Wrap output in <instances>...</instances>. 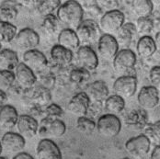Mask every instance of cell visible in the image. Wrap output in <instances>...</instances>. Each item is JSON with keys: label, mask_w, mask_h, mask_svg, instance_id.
<instances>
[{"label": "cell", "mask_w": 160, "mask_h": 159, "mask_svg": "<svg viewBox=\"0 0 160 159\" xmlns=\"http://www.w3.org/2000/svg\"><path fill=\"white\" fill-rule=\"evenodd\" d=\"M37 159H63L58 145L51 139H42L36 147Z\"/></svg>", "instance_id": "obj_16"}, {"label": "cell", "mask_w": 160, "mask_h": 159, "mask_svg": "<svg viewBox=\"0 0 160 159\" xmlns=\"http://www.w3.org/2000/svg\"><path fill=\"white\" fill-rule=\"evenodd\" d=\"M0 159H8L7 157H2V156H0Z\"/></svg>", "instance_id": "obj_48"}, {"label": "cell", "mask_w": 160, "mask_h": 159, "mask_svg": "<svg viewBox=\"0 0 160 159\" xmlns=\"http://www.w3.org/2000/svg\"><path fill=\"white\" fill-rule=\"evenodd\" d=\"M137 101L144 111L154 110L159 104V90L153 86L143 87L138 93Z\"/></svg>", "instance_id": "obj_12"}, {"label": "cell", "mask_w": 160, "mask_h": 159, "mask_svg": "<svg viewBox=\"0 0 160 159\" xmlns=\"http://www.w3.org/2000/svg\"><path fill=\"white\" fill-rule=\"evenodd\" d=\"M150 159H160V146L156 145L155 148L153 149L151 156H150Z\"/></svg>", "instance_id": "obj_43"}, {"label": "cell", "mask_w": 160, "mask_h": 159, "mask_svg": "<svg viewBox=\"0 0 160 159\" xmlns=\"http://www.w3.org/2000/svg\"><path fill=\"white\" fill-rule=\"evenodd\" d=\"M132 8L138 17H148L153 14V3L149 0H134L132 1Z\"/></svg>", "instance_id": "obj_28"}, {"label": "cell", "mask_w": 160, "mask_h": 159, "mask_svg": "<svg viewBox=\"0 0 160 159\" xmlns=\"http://www.w3.org/2000/svg\"><path fill=\"white\" fill-rule=\"evenodd\" d=\"M82 3L83 4H80V5L83 8V11H87L91 16L98 17L102 13V10L98 7L97 1H92V0L91 1H83Z\"/></svg>", "instance_id": "obj_40"}, {"label": "cell", "mask_w": 160, "mask_h": 159, "mask_svg": "<svg viewBox=\"0 0 160 159\" xmlns=\"http://www.w3.org/2000/svg\"><path fill=\"white\" fill-rule=\"evenodd\" d=\"M149 123L147 112L143 109H135L129 112L125 117V124L135 131H142Z\"/></svg>", "instance_id": "obj_20"}, {"label": "cell", "mask_w": 160, "mask_h": 159, "mask_svg": "<svg viewBox=\"0 0 160 159\" xmlns=\"http://www.w3.org/2000/svg\"><path fill=\"white\" fill-rule=\"evenodd\" d=\"M157 50L158 49H157V45L155 43L154 39L149 35L142 36L137 42L136 51H137V54L141 58H144V59L150 58L152 55H154Z\"/></svg>", "instance_id": "obj_26"}, {"label": "cell", "mask_w": 160, "mask_h": 159, "mask_svg": "<svg viewBox=\"0 0 160 159\" xmlns=\"http://www.w3.org/2000/svg\"><path fill=\"white\" fill-rule=\"evenodd\" d=\"M105 102V109L109 114L116 115L120 114L125 108V101L121 97L116 95L109 96Z\"/></svg>", "instance_id": "obj_29"}, {"label": "cell", "mask_w": 160, "mask_h": 159, "mask_svg": "<svg viewBox=\"0 0 160 159\" xmlns=\"http://www.w3.org/2000/svg\"><path fill=\"white\" fill-rule=\"evenodd\" d=\"M137 89V79L134 76L124 75L118 77L113 83L114 95L119 96L123 99L134 95Z\"/></svg>", "instance_id": "obj_9"}, {"label": "cell", "mask_w": 160, "mask_h": 159, "mask_svg": "<svg viewBox=\"0 0 160 159\" xmlns=\"http://www.w3.org/2000/svg\"><path fill=\"white\" fill-rule=\"evenodd\" d=\"M144 135L150 142L157 143L158 145L160 140V122L159 121L155 122H149L144 127Z\"/></svg>", "instance_id": "obj_35"}, {"label": "cell", "mask_w": 160, "mask_h": 159, "mask_svg": "<svg viewBox=\"0 0 160 159\" xmlns=\"http://www.w3.org/2000/svg\"><path fill=\"white\" fill-rule=\"evenodd\" d=\"M119 45L114 36L102 34L98 42V52L105 60H113L119 52Z\"/></svg>", "instance_id": "obj_13"}, {"label": "cell", "mask_w": 160, "mask_h": 159, "mask_svg": "<svg viewBox=\"0 0 160 159\" xmlns=\"http://www.w3.org/2000/svg\"><path fill=\"white\" fill-rule=\"evenodd\" d=\"M51 58L54 65L58 67H68L73 61V52L58 44L51 50Z\"/></svg>", "instance_id": "obj_23"}, {"label": "cell", "mask_w": 160, "mask_h": 159, "mask_svg": "<svg viewBox=\"0 0 160 159\" xmlns=\"http://www.w3.org/2000/svg\"><path fill=\"white\" fill-rule=\"evenodd\" d=\"M63 115H64L63 109L55 103L49 104L44 109V118H47L51 121L61 120Z\"/></svg>", "instance_id": "obj_38"}, {"label": "cell", "mask_w": 160, "mask_h": 159, "mask_svg": "<svg viewBox=\"0 0 160 159\" xmlns=\"http://www.w3.org/2000/svg\"><path fill=\"white\" fill-rule=\"evenodd\" d=\"M113 68L118 74H127L136 64V54L131 49L119 50L112 60Z\"/></svg>", "instance_id": "obj_6"}, {"label": "cell", "mask_w": 160, "mask_h": 159, "mask_svg": "<svg viewBox=\"0 0 160 159\" xmlns=\"http://www.w3.org/2000/svg\"><path fill=\"white\" fill-rule=\"evenodd\" d=\"M22 63L29 67L34 74H40L45 71L48 66L46 56L37 49L24 52L22 56Z\"/></svg>", "instance_id": "obj_10"}, {"label": "cell", "mask_w": 160, "mask_h": 159, "mask_svg": "<svg viewBox=\"0 0 160 159\" xmlns=\"http://www.w3.org/2000/svg\"><path fill=\"white\" fill-rule=\"evenodd\" d=\"M68 78L72 83L76 85H83L90 78V72L81 67L73 68L69 73Z\"/></svg>", "instance_id": "obj_34"}, {"label": "cell", "mask_w": 160, "mask_h": 159, "mask_svg": "<svg viewBox=\"0 0 160 159\" xmlns=\"http://www.w3.org/2000/svg\"><path fill=\"white\" fill-rule=\"evenodd\" d=\"M42 29L50 36H54L59 34L60 27H61V22L57 18V17L54 14H50L44 17L43 21H42Z\"/></svg>", "instance_id": "obj_30"}, {"label": "cell", "mask_w": 160, "mask_h": 159, "mask_svg": "<svg viewBox=\"0 0 160 159\" xmlns=\"http://www.w3.org/2000/svg\"><path fill=\"white\" fill-rule=\"evenodd\" d=\"M16 126L18 134L21 135L25 140L32 139L38 132L39 122L30 115L23 114L18 116Z\"/></svg>", "instance_id": "obj_17"}, {"label": "cell", "mask_w": 160, "mask_h": 159, "mask_svg": "<svg viewBox=\"0 0 160 159\" xmlns=\"http://www.w3.org/2000/svg\"><path fill=\"white\" fill-rule=\"evenodd\" d=\"M124 147L131 157L135 158H144L150 151L151 142L144 134L142 133L129 139L125 143Z\"/></svg>", "instance_id": "obj_8"}, {"label": "cell", "mask_w": 160, "mask_h": 159, "mask_svg": "<svg viewBox=\"0 0 160 159\" xmlns=\"http://www.w3.org/2000/svg\"><path fill=\"white\" fill-rule=\"evenodd\" d=\"M12 159H34V158L32 157L30 154H28V153L20 152V153H18V154L15 155Z\"/></svg>", "instance_id": "obj_44"}, {"label": "cell", "mask_w": 160, "mask_h": 159, "mask_svg": "<svg viewBox=\"0 0 160 159\" xmlns=\"http://www.w3.org/2000/svg\"><path fill=\"white\" fill-rule=\"evenodd\" d=\"M77 128L82 133L90 134L96 129V122L89 117H87V116L80 117V118H78V121H77Z\"/></svg>", "instance_id": "obj_36"}, {"label": "cell", "mask_w": 160, "mask_h": 159, "mask_svg": "<svg viewBox=\"0 0 160 159\" xmlns=\"http://www.w3.org/2000/svg\"><path fill=\"white\" fill-rule=\"evenodd\" d=\"M38 76H40V77H37V80H39L40 82V86L47 88L49 90H51V88H52L56 83V77L54 76V74L51 71L49 72H42L40 74H38Z\"/></svg>", "instance_id": "obj_39"}, {"label": "cell", "mask_w": 160, "mask_h": 159, "mask_svg": "<svg viewBox=\"0 0 160 159\" xmlns=\"http://www.w3.org/2000/svg\"><path fill=\"white\" fill-rule=\"evenodd\" d=\"M18 64L17 52L11 49H2L0 51V71L13 72Z\"/></svg>", "instance_id": "obj_25"}, {"label": "cell", "mask_w": 160, "mask_h": 159, "mask_svg": "<svg viewBox=\"0 0 160 159\" xmlns=\"http://www.w3.org/2000/svg\"><path fill=\"white\" fill-rule=\"evenodd\" d=\"M15 82L23 89H29L35 86L37 76L23 63H19L14 70Z\"/></svg>", "instance_id": "obj_18"}, {"label": "cell", "mask_w": 160, "mask_h": 159, "mask_svg": "<svg viewBox=\"0 0 160 159\" xmlns=\"http://www.w3.org/2000/svg\"><path fill=\"white\" fill-rule=\"evenodd\" d=\"M124 14L121 10L115 9L105 12L100 17L99 22L98 24L100 32H104V34L113 36V34H116L124 24Z\"/></svg>", "instance_id": "obj_4"}, {"label": "cell", "mask_w": 160, "mask_h": 159, "mask_svg": "<svg viewBox=\"0 0 160 159\" xmlns=\"http://www.w3.org/2000/svg\"><path fill=\"white\" fill-rule=\"evenodd\" d=\"M122 159H130V158H128V157H123V158H122Z\"/></svg>", "instance_id": "obj_49"}, {"label": "cell", "mask_w": 160, "mask_h": 159, "mask_svg": "<svg viewBox=\"0 0 160 159\" xmlns=\"http://www.w3.org/2000/svg\"><path fill=\"white\" fill-rule=\"evenodd\" d=\"M85 94L92 103H103L109 97V87L106 82L102 80H97L90 83L86 90Z\"/></svg>", "instance_id": "obj_15"}, {"label": "cell", "mask_w": 160, "mask_h": 159, "mask_svg": "<svg viewBox=\"0 0 160 159\" xmlns=\"http://www.w3.org/2000/svg\"><path fill=\"white\" fill-rule=\"evenodd\" d=\"M18 5L15 1H4L0 5V21L12 23L18 14Z\"/></svg>", "instance_id": "obj_27"}, {"label": "cell", "mask_w": 160, "mask_h": 159, "mask_svg": "<svg viewBox=\"0 0 160 159\" xmlns=\"http://www.w3.org/2000/svg\"><path fill=\"white\" fill-rule=\"evenodd\" d=\"M77 60L79 67L91 72L98 65V58L95 51L90 46H80L77 51Z\"/></svg>", "instance_id": "obj_14"}, {"label": "cell", "mask_w": 160, "mask_h": 159, "mask_svg": "<svg viewBox=\"0 0 160 159\" xmlns=\"http://www.w3.org/2000/svg\"><path fill=\"white\" fill-rule=\"evenodd\" d=\"M61 6V1L59 0H47V1H37V9L41 15L47 16L53 14L54 11L58 9Z\"/></svg>", "instance_id": "obj_32"}, {"label": "cell", "mask_w": 160, "mask_h": 159, "mask_svg": "<svg viewBox=\"0 0 160 159\" xmlns=\"http://www.w3.org/2000/svg\"><path fill=\"white\" fill-rule=\"evenodd\" d=\"M17 27L12 23L0 21V42L9 43L16 37Z\"/></svg>", "instance_id": "obj_31"}, {"label": "cell", "mask_w": 160, "mask_h": 159, "mask_svg": "<svg viewBox=\"0 0 160 159\" xmlns=\"http://www.w3.org/2000/svg\"><path fill=\"white\" fill-rule=\"evenodd\" d=\"M88 106H89V99L85 94V92L82 91L76 94L70 99L67 105V109L72 115L80 118L86 116Z\"/></svg>", "instance_id": "obj_19"}, {"label": "cell", "mask_w": 160, "mask_h": 159, "mask_svg": "<svg viewBox=\"0 0 160 159\" xmlns=\"http://www.w3.org/2000/svg\"><path fill=\"white\" fill-rule=\"evenodd\" d=\"M98 133L106 139H111L117 136L122 130L121 120L112 114H104L100 116L96 122Z\"/></svg>", "instance_id": "obj_3"}, {"label": "cell", "mask_w": 160, "mask_h": 159, "mask_svg": "<svg viewBox=\"0 0 160 159\" xmlns=\"http://www.w3.org/2000/svg\"><path fill=\"white\" fill-rule=\"evenodd\" d=\"M137 32L135 30L133 23H124L122 28L117 32L115 39L118 42L119 47L122 46L123 49H129L130 44L132 42L133 39L135 38Z\"/></svg>", "instance_id": "obj_22"}, {"label": "cell", "mask_w": 160, "mask_h": 159, "mask_svg": "<svg viewBox=\"0 0 160 159\" xmlns=\"http://www.w3.org/2000/svg\"><path fill=\"white\" fill-rule=\"evenodd\" d=\"M2 152H6L9 155H17L24 149L26 140L17 132H7L0 140Z\"/></svg>", "instance_id": "obj_11"}, {"label": "cell", "mask_w": 160, "mask_h": 159, "mask_svg": "<svg viewBox=\"0 0 160 159\" xmlns=\"http://www.w3.org/2000/svg\"><path fill=\"white\" fill-rule=\"evenodd\" d=\"M18 113L12 106L6 104L0 109V130L8 131L16 126Z\"/></svg>", "instance_id": "obj_21"}, {"label": "cell", "mask_w": 160, "mask_h": 159, "mask_svg": "<svg viewBox=\"0 0 160 159\" xmlns=\"http://www.w3.org/2000/svg\"><path fill=\"white\" fill-rule=\"evenodd\" d=\"M66 126L62 120L51 121L47 118H43L39 122L38 134L42 139H49L48 137L60 138L65 133Z\"/></svg>", "instance_id": "obj_5"}, {"label": "cell", "mask_w": 160, "mask_h": 159, "mask_svg": "<svg viewBox=\"0 0 160 159\" xmlns=\"http://www.w3.org/2000/svg\"><path fill=\"white\" fill-rule=\"evenodd\" d=\"M160 34L159 32H157V34H156V39L154 40L155 41V43H156V45H157V49H158V51L159 50V45H160Z\"/></svg>", "instance_id": "obj_46"}, {"label": "cell", "mask_w": 160, "mask_h": 159, "mask_svg": "<svg viewBox=\"0 0 160 159\" xmlns=\"http://www.w3.org/2000/svg\"><path fill=\"white\" fill-rule=\"evenodd\" d=\"M2 154V147H1V143H0V156Z\"/></svg>", "instance_id": "obj_47"}, {"label": "cell", "mask_w": 160, "mask_h": 159, "mask_svg": "<svg viewBox=\"0 0 160 159\" xmlns=\"http://www.w3.org/2000/svg\"><path fill=\"white\" fill-rule=\"evenodd\" d=\"M149 79L153 87L158 89L160 84V66L156 65L152 67L149 71Z\"/></svg>", "instance_id": "obj_42"}, {"label": "cell", "mask_w": 160, "mask_h": 159, "mask_svg": "<svg viewBox=\"0 0 160 159\" xmlns=\"http://www.w3.org/2000/svg\"><path fill=\"white\" fill-rule=\"evenodd\" d=\"M2 50V48H1V42H0V51Z\"/></svg>", "instance_id": "obj_50"}, {"label": "cell", "mask_w": 160, "mask_h": 159, "mask_svg": "<svg viewBox=\"0 0 160 159\" xmlns=\"http://www.w3.org/2000/svg\"><path fill=\"white\" fill-rule=\"evenodd\" d=\"M134 27H135L137 33H141V34H143V36H147L153 31V29L155 27V21L151 17H138L136 19Z\"/></svg>", "instance_id": "obj_33"}, {"label": "cell", "mask_w": 160, "mask_h": 159, "mask_svg": "<svg viewBox=\"0 0 160 159\" xmlns=\"http://www.w3.org/2000/svg\"><path fill=\"white\" fill-rule=\"evenodd\" d=\"M57 41H58V45L65 48L69 51L77 52L78 49L80 47L79 42L78 39V36L76 34L75 30L65 28L61 30L57 36Z\"/></svg>", "instance_id": "obj_24"}, {"label": "cell", "mask_w": 160, "mask_h": 159, "mask_svg": "<svg viewBox=\"0 0 160 159\" xmlns=\"http://www.w3.org/2000/svg\"><path fill=\"white\" fill-rule=\"evenodd\" d=\"M8 95L5 91H2L0 90V109L6 105L7 101H8Z\"/></svg>", "instance_id": "obj_45"}, {"label": "cell", "mask_w": 160, "mask_h": 159, "mask_svg": "<svg viewBox=\"0 0 160 159\" xmlns=\"http://www.w3.org/2000/svg\"><path fill=\"white\" fill-rule=\"evenodd\" d=\"M75 32L81 46H89L98 43L100 36L102 35L98 22L92 18L83 19Z\"/></svg>", "instance_id": "obj_2"}, {"label": "cell", "mask_w": 160, "mask_h": 159, "mask_svg": "<svg viewBox=\"0 0 160 159\" xmlns=\"http://www.w3.org/2000/svg\"><path fill=\"white\" fill-rule=\"evenodd\" d=\"M56 11V17L59 21L68 26V29H77L83 21L84 11L78 1H66L58 7Z\"/></svg>", "instance_id": "obj_1"}, {"label": "cell", "mask_w": 160, "mask_h": 159, "mask_svg": "<svg viewBox=\"0 0 160 159\" xmlns=\"http://www.w3.org/2000/svg\"><path fill=\"white\" fill-rule=\"evenodd\" d=\"M14 42L20 52H26L36 49L40 43V36L34 30L25 28L17 33Z\"/></svg>", "instance_id": "obj_7"}, {"label": "cell", "mask_w": 160, "mask_h": 159, "mask_svg": "<svg viewBox=\"0 0 160 159\" xmlns=\"http://www.w3.org/2000/svg\"><path fill=\"white\" fill-rule=\"evenodd\" d=\"M98 7L101 8L102 11H112V10H115L118 9V6H119V2L115 1V0H98L97 1Z\"/></svg>", "instance_id": "obj_41"}, {"label": "cell", "mask_w": 160, "mask_h": 159, "mask_svg": "<svg viewBox=\"0 0 160 159\" xmlns=\"http://www.w3.org/2000/svg\"><path fill=\"white\" fill-rule=\"evenodd\" d=\"M15 83V76L11 71H0V90L7 92Z\"/></svg>", "instance_id": "obj_37"}]
</instances>
